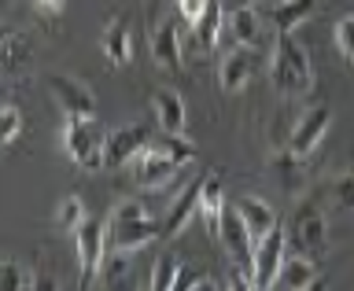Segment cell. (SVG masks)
I'll return each instance as SVG.
<instances>
[{"label":"cell","instance_id":"6da1fadb","mask_svg":"<svg viewBox=\"0 0 354 291\" xmlns=\"http://www.w3.org/2000/svg\"><path fill=\"white\" fill-rule=\"evenodd\" d=\"M162 240V214H148V207L137 199H126L107 218V243L111 251H140L148 243Z\"/></svg>","mask_w":354,"mask_h":291},{"label":"cell","instance_id":"7a4b0ae2","mask_svg":"<svg viewBox=\"0 0 354 291\" xmlns=\"http://www.w3.org/2000/svg\"><path fill=\"white\" fill-rule=\"evenodd\" d=\"M270 82L281 96H303L314 88L310 55L292 33H277V44H273V55H270Z\"/></svg>","mask_w":354,"mask_h":291},{"label":"cell","instance_id":"3957f363","mask_svg":"<svg viewBox=\"0 0 354 291\" xmlns=\"http://www.w3.org/2000/svg\"><path fill=\"white\" fill-rule=\"evenodd\" d=\"M288 243L295 247V254H306V259L321 262L328 251V229H325V207H321V196H303L295 203V214L288 221Z\"/></svg>","mask_w":354,"mask_h":291},{"label":"cell","instance_id":"277c9868","mask_svg":"<svg viewBox=\"0 0 354 291\" xmlns=\"http://www.w3.org/2000/svg\"><path fill=\"white\" fill-rule=\"evenodd\" d=\"M59 144H63V151L71 155V162L82 166V170H100V166H107V133L96 126V118L63 115Z\"/></svg>","mask_w":354,"mask_h":291},{"label":"cell","instance_id":"5b68a950","mask_svg":"<svg viewBox=\"0 0 354 291\" xmlns=\"http://www.w3.org/2000/svg\"><path fill=\"white\" fill-rule=\"evenodd\" d=\"M107 221L104 218H85L82 229L74 232V251H77V273L82 281L77 288L96 284V276L104 273V259H107Z\"/></svg>","mask_w":354,"mask_h":291},{"label":"cell","instance_id":"8992f818","mask_svg":"<svg viewBox=\"0 0 354 291\" xmlns=\"http://www.w3.org/2000/svg\"><path fill=\"white\" fill-rule=\"evenodd\" d=\"M218 243L225 247L232 265H236V270L248 276V284H251V273H254V236H251L248 221H243V214L236 207H225V214H221Z\"/></svg>","mask_w":354,"mask_h":291},{"label":"cell","instance_id":"52a82bcc","mask_svg":"<svg viewBox=\"0 0 354 291\" xmlns=\"http://www.w3.org/2000/svg\"><path fill=\"white\" fill-rule=\"evenodd\" d=\"M284 251H288V229L281 221V225L270 229L259 243H254V273H251L254 291L277 284V273H281V265H284Z\"/></svg>","mask_w":354,"mask_h":291},{"label":"cell","instance_id":"ba28073f","mask_svg":"<svg viewBox=\"0 0 354 291\" xmlns=\"http://www.w3.org/2000/svg\"><path fill=\"white\" fill-rule=\"evenodd\" d=\"M126 170H129V181L137 185V188H162V185H170V181H174L177 162L159 148V144H148L144 151L133 155Z\"/></svg>","mask_w":354,"mask_h":291},{"label":"cell","instance_id":"9c48e42d","mask_svg":"<svg viewBox=\"0 0 354 291\" xmlns=\"http://www.w3.org/2000/svg\"><path fill=\"white\" fill-rule=\"evenodd\" d=\"M48 93L55 96L63 115H74V118H96V96L85 82H77L71 74H48Z\"/></svg>","mask_w":354,"mask_h":291},{"label":"cell","instance_id":"30bf717a","mask_svg":"<svg viewBox=\"0 0 354 291\" xmlns=\"http://www.w3.org/2000/svg\"><path fill=\"white\" fill-rule=\"evenodd\" d=\"M328 126H332V107H328V104L306 107L303 115L295 118V129H292V140H288V148L299 151V155H310L321 140H325Z\"/></svg>","mask_w":354,"mask_h":291},{"label":"cell","instance_id":"8fae6325","mask_svg":"<svg viewBox=\"0 0 354 291\" xmlns=\"http://www.w3.org/2000/svg\"><path fill=\"white\" fill-rule=\"evenodd\" d=\"M254 63H259V48L232 44V48L221 55V63H218V85H221V93H240V88L254 77Z\"/></svg>","mask_w":354,"mask_h":291},{"label":"cell","instance_id":"7c38bea8","mask_svg":"<svg viewBox=\"0 0 354 291\" xmlns=\"http://www.w3.org/2000/svg\"><path fill=\"white\" fill-rule=\"evenodd\" d=\"M177 19H181V15H177ZM177 19H159L151 26V59L166 74H181L185 71L181 37H177Z\"/></svg>","mask_w":354,"mask_h":291},{"label":"cell","instance_id":"4fadbf2b","mask_svg":"<svg viewBox=\"0 0 354 291\" xmlns=\"http://www.w3.org/2000/svg\"><path fill=\"white\" fill-rule=\"evenodd\" d=\"M151 144V126L144 122H129V126H118L107 133V166H129V159L137 151H144Z\"/></svg>","mask_w":354,"mask_h":291},{"label":"cell","instance_id":"5bb4252c","mask_svg":"<svg viewBox=\"0 0 354 291\" xmlns=\"http://www.w3.org/2000/svg\"><path fill=\"white\" fill-rule=\"evenodd\" d=\"M203 181H207V173H199V177H192V181L174 196L170 210L162 214V240H174L177 232L192 221V214H199V192H203Z\"/></svg>","mask_w":354,"mask_h":291},{"label":"cell","instance_id":"9a60e30c","mask_svg":"<svg viewBox=\"0 0 354 291\" xmlns=\"http://www.w3.org/2000/svg\"><path fill=\"white\" fill-rule=\"evenodd\" d=\"M262 4H266V8H259L262 19H270L277 33H292L295 26H303L314 15L317 0H262Z\"/></svg>","mask_w":354,"mask_h":291},{"label":"cell","instance_id":"2e32d148","mask_svg":"<svg viewBox=\"0 0 354 291\" xmlns=\"http://www.w3.org/2000/svg\"><path fill=\"white\" fill-rule=\"evenodd\" d=\"M225 26L232 33L236 44H248V48H262V11L251 4L240 8H225Z\"/></svg>","mask_w":354,"mask_h":291},{"label":"cell","instance_id":"e0dca14e","mask_svg":"<svg viewBox=\"0 0 354 291\" xmlns=\"http://www.w3.org/2000/svg\"><path fill=\"white\" fill-rule=\"evenodd\" d=\"M270 170L277 173V181L288 196H295L299 188L306 185V155H299L292 148H277L273 159H270Z\"/></svg>","mask_w":354,"mask_h":291},{"label":"cell","instance_id":"ac0fdd59","mask_svg":"<svg viewBox=\"0 0 354 291\" xmlns=\"http://www.w3.org/2000/svg\"><path fill=\"white\" fill-rule=\"evenodd\" d=\"M221 30H225V0H210L207 11L192 22V41L199 52H214V44L221 41Z\"/></svg>","mask_w":354,"mask_h":291},{"label":"cell","instance_id":"d6986e66","mask_svg":"<svg viewBox=\"0 0 354 291\" xmlns=\"http://www.w3.org/2000/svg\"><path fill=\"white\" fill-rule=\"evenodd\" d=\"M236 210L243 214V221H248V229H251L254 243H259L270 229L281 225V214H277V210L266 203L262 196H240V199H236Z\"/></svg>","mask_w":354,"mask_h":291},{"label":"cell","instance_id":"ffe728a7","mask_svg":"<svg viewBox=\"0 0 354 291\" xmlns=\"http://www.w3.org/2000/svg\"><path fill=\"white\" fill-rule=\"evenodd\" d=\"M225 192H221V177L218 173H207L203 181V192H199V218H203L207 232L218 240V229H221V214H225Z\"/></svg>","mask_w":354,"mask_h":291},{"label":"cell","instance_id":"44dd1931","mask_svg":"<svg viewBox=\"0 0 354 291\" xmlns=\"http://www.w3.org/2000/svg\"><path fill=\"white\" fill-rule=\"evenodd\" d=\"M273 288H284V291H306V288H317V262L306 259V254H295V259H284L281 273H277V284Z\"/></svg>","mask_w":354,"mask_h":291},{"label":"cell","instance_id":"7402d4cb","mask_svg":"<svg viewBox=\"0 0 354 291\" xmlns=\"http://www.w3.org/2000/svg\"><path fill=\"white\" fill-rule=\"evenodd\" d=\"M155 118L166 133H185L188 126V111H185V100L174 93V88H155Z\"/></svg>","mask_w":354,"mask_h":291},{"label":"cell","instance_id":"603a6c76","mask_svg":"<svg viewBox=\"0 0 354 291\" xmlns=\"http://www.w3.org/2000/svg\"><path fill=\"white\" fill-rule=\"evenodd\" d=\"M100 44H104V55L115 66H126L133 59V41H129V19H111L104 26V37H100Z\"/></svg>","mask_w":354,"mask_h":291},{"label":"cell","instance_id":"cb8c5ba5","mask_svg":"<svg viewBox=\"0 0 354 291\" xmlns=\"http://www.w3.org/2000/svg\"><path fill=\"white\" fill-rule=\"evenodd\" d=\"M0 59H4V74H8V77L22 74V71L33 63L30 41L22 37V33H4V41H0Z\"/></svg>","mask_w":354,"mask_h":291},{"label":"cell","instance_id":"d4e9b609","mask_svg":"<svg viewBox=\"0 0 354 291\" xmlns=\"http://www.w3.org/2000/svg\"><path fill=\"white\" fill-rule=\"evenodd\" d=\"M177 273H181V262H177L170 251H162L159 259H155V265H151V281L148 284L155 291H174L177 284H181V276H177Z\"/></svg>","mask_w":354,"mask_h":291},{"label":"cell","instance_id":"484cf974","mask_svg":"<svg viewBox=\"0 0 354 291\" xmlns=\"http://www.w3.org/2000/svg\"><path fill=\"white\" fill-rule=\"evenodd\" d=\"M85 218H88L85 203L77 196H66V199H59V207H55V229L59 232H77Z\"/></svg>","mask_w":354,"mask_h":291},{"label":"cell","instance_id":"4316f807","mask_svg":"<svg viewBox=\"0 0 354 291\" xmlns=\"http://www.w3.org/2000/svg\"><path fill=\"white\" fill-rule=\"evenodd\" d=\"M159 148L170 155V159L177 166H188V162H196V144L185 137V133H166L162 129V137H159Z\"/></svg>","mask_w":354,"mask_h":291},{"label":"cell","instance_id":"83f0119b","mask_svg":"<svg viewBox=\"0 0 354 291\" xmlns=\"http://www.w3.org/2000/svg\"><path fill=\"white\" fill-rule=\"evenodd\" d=\"M26 288H37V281H33L15 259L0 262V291H26Z\"/></svg>","mask_w":354,"mask_h":291},{"label":"cell","instance_id":"f1b7e54d","mask_svg":"<svg viewBox=\"0 0 354 291\" xmlns=\"http://www.w3.org/2000/svg\"><path fill=\"white\" fill-rule=\"evenodd\" d=\"M328 207L354 210V173H339L328 181Z\"/></svg>","mask_w":354,"mask_h":291},{"label":"cell","instance_id":"f546056e","mask_svg":"<svg viewBox=\"0 0 354 291\" xmlns=\"http://www.w3.org/2000/svg\"><path fill=\"white\" fill-rule=\"evenodd\" d=\"M22 126H26V118H22V111H19L15 104H4V107H0V144H4V148L19 140Z\"/></svg>","mask_w":354,"mask_h":291},{"label":"cell","instance_id":"4dcf8cb0","mask_svg":"<svg viewBox=\"0 0 354 291\" xmlns=\"http://www.w3.org/2000/svg\"><path fill=\"white\" fill-rule=\"evenodd\" d=\"M126 273H129V251H115L111 259H104V284L107 288H115L126 281Z\"/></svg>","mask_w":354,"mask_h":291},{"label":"cell","instance_id":"1f68e13d","mask_svg":"<svg viewBox=\"0 0 354 291\" xmlns=\"http://www.w3.org/2000/svg\"><path fill=\"white\" fill-rule=\"evenodd\" d=\"M336 48L347 63H354V15H343L336 22Z\"/></svg>","mask_w":354,"mask_h":291},{"label":"cell","instance_id":"d6a6232c","mask_svg":"<svg viewBox=\"0 0 354 291\" xmlns=\"http://www.w3.org/2000/svg\"><path fill=\"white\" fill-rule=\"evenodd\" d=\"M207 4H210V0H177L174 8H177V15H181V19L188 22V26H192V22L207 11Z\"/></svg>","mask_w":354,"mask_h":291},{"label":"cell","instance_id":"836d02e7","mask_svg":"<svg viewBox=\"0 0 354 291\" xmlns=\"http://www.w3.org/2000/svg\"><path fill=\"white\" fill-rule=\"evenodd\" d=\"M33 8H37L41 15H59L66 8V0H33Z\"/></svg>","mask_w":354,"mask_h":291},{"label":"cell","instance_id":"e575fe53","mask_svg":"<svg viewBox=\"0 0 354 291\" xmlns=\"http://www.w3.org/2000/svg\"><path fill=\"white\" fill-rule=\"evenodd\" d=\"M148 4H151V26H155V22L162 19V11L170 8V4H177V0H148Z\"/></svg>","mask_w":354,"mask_h":291},{"label":"cell","instance_id":"d590c367","mask_svg":"<svg viewBox=\"0 0 354 291\" xmlns=\"http://www.w3.org/2000/svg\"><path fill=\"white\" fill-rule=\"evenodd\" d=\"M240 4H251V0H225V8H240Z\"/></svg>","mask_w":354,"mask_h":291},{"label":"cell","instance_id":"8d00e7d4","mask_svg":"<svg viewBox=\"0 0 354 291\" xmlns=\"http://www.w3.org/2000/svg\"><path fill=\"white\" fill-rule=\"evenodd\" d=\"M251 4H262V0H251Z\"/></svg>","mask_w":354,"mask_h":291}]
</instances>
